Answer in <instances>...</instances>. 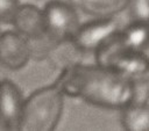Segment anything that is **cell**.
<instances>
[{"mask_svg": "<svg viewBox=\"0 0 149 131\" xmlns=\"http://www.w3.org/2000/svg\"><path fill=\"white\" fill-rule=\"evenodd\" d=\"M23 102L22 94L13 81H0V117L8 130H19Z\"/></svg>", "mask_w": 149, "mask_h": 131, "instance_id": "8", "label": "cell"}, {"mask_svg": "<svg viewBox=\"0 0 149 131\" xmlns=\"http://www.w3.org/2000/svg\"><path fill=\"white\" fill-rule=\"evenodd\" d=\"M76 9L94 17H111L128 7L129 0H68Z\"/></svg>", "mask_w": 149, "mask_h": 131, "instance_id": "9", "label": "cell"}, {"mask_svg": "<svg viewBox=\"0 0 149 131\" xmlns=\"http://www.w3.org/2000/svg\"><path fill=\"white\" fill-rule=\"evenodd\" d=\"M127 8L132 22L149 24V0H129Z\"/></svg>", "mask_w": 149, "mask_h": 131, "instance_id": "12", "label": "cell"}, {"mask_svg": "<svg viewBox=\"0 0 149 131\" xmlns=\"http://www.w3.org/2000/svg\"><path fill=\"white\" fill-rule=\"evenodd\" d=\"M43 12L47 37L56 44L70 42L80 27L77 9L69 1L51 0L44 6Z\"/></svg>", "mask_w": 149, "mask_h": 131, "instance_id": "3", "label": "cell"}, {"mask_svg": "<svg viewBox=\"0 0 149 131\" xmlns=\"http://www.w3.org/2000/svg\"><path fill=\"white\" fill-rule=\"evenodd\" d=\"M146 79H147V80H148V82H149V75H148V77H147Z\"/></svg>", "mask_w": 149, "mask_h": 131, "instance_id": "16", "label": "cell"}, {"mask_svg": "<svg viewBox=\"0 0 149 131\" xmlns=\"http://www.w3.org/2000/svg\"><path fill=\"white\" fill-rule=\"evenodd\" d=\"M134 86V97L132 103H147L149 99V82L146 78L132 80Z\"/></svg>", "mask_w": 149, "mask_h": 131, "instance_id": "13", "label": "cell"}, {"mask_svg": "<svg viewBox=\"0 0 149 131\" xmlns=\"http://www.w3.org/2000/svg\"><path fill=\"white\" fill-rule=\"evenodd\" d=\"M64 105V93L57 83L33 92L23 102L19 130L51 131L58 125Z\"/></svg>", "mask_w": 149, "mask_h": 131, "instance_id": "2", "label": "cell"}, {"mask_svg": "<svg viewBox=\"0 0 149 131\" xmlns=\"http://www.w3.org/2000/svg\"><path fill=\"white\" fill-rule=\"evenodd\" d=\"M106 67L112 68L130 80L142 79L149 75V58L144 52L121 48L111 57Z\"/></svg>", "mask_w": 149, "mask_h": 131, "instance_id": "6", "label": "cell"}, {"mask_svg": "<svg viewBox=\"0 0 149 131\" xmlns=\"http://www.w3.org/2000/svg\"><path fill=\"white\" fill-rule=\"evenodd\" d=\"M12 24L15 31L29 41L38 39L47 35L44 12L35 5H20L14 14Z\"/></svg>", "mask_w": 149, "mask_h": 131, "instance_id": "7", "label": "cell"}, {"mask_svg": "<svg viewBox=\"0 0 149 131\" xmlns=\"http://www.w3.org/2000/svg\"><path fill=\"white\" fill-rule=\"evenodd\" d=\"M64 94L80 97L90 104L123 109L133 102V81L112 68L74 64L68 66L55 81Z\"/></svg>", "mask_w": 149, "mask_h": 131, "instance_id": "1", "label": "cell"}, {"mask_svg": "<svg viewBox=\"0 0 149 131\" xmlns=\"http://www.w3.org/2000/svg\"><path fill=\"white\" fill-rule=\"evenodd\" d=\"M1 34H2V32H1V28H0V36H1Z\"/></svg>", "mask_w": 149, "mask_h": 131, "instance_id": "17", "label": "cell"}, {"mask_svg": "<svg viewBox=\"0 0 149 131\" xmlns=\"http://www.w3.org/2000/svg\"><path fill=\"white\" fill-rule=\"evenodd\" d=\"M19 6V0H0V22L12 23Z\"/></svg>", "mask_w": 149, "mask_h": 131, "instance_id": "14", "label": "cell"}, {"mask_svg": "<svg viewBox=\"0 0 149 131\" xmlns=\"http://www.w3.org/2000/svg\"><path fill=\"white\" fill-rule=\"evenodd\" d=\"M31 56L29 39L17 31H5L0 36V64L9 70L26 66Z\"/></svg>", "mask_w": 149, "mask_h": 131, "instance_id": "5", "label": "cell"}, {"mask_svg": "<svg viewBox=\"0 0 149 131\" xmlns=\"http://www.w3.org/2000/svg\"><path fill=\"white\" fill-rule=\"evenodd\" d=\"M121 31L120 22L111 17H98L80 26L71 42L83 52H95Z\"/></svg>", "mask_w": 149, "mask_h": 131, "instance_id": "4", "label": "cell"}, {"mask_svg": "<svg viewBox=\"0 0 149 131\" xmlns=\"http://www.w3.org/2000/svg\"><path fill=\"white\" fill-rule=\"evenodd\" d=\"M122 48L130 51L144 52L149 48V24L132 22L119 34Z\"/></svg>", "mask_w": 149, "mask_h": 131, "instance_id": "10", "label": "cell"}, {"mask_svg": "<svg viewBox=\"0 0 149 131\" xmlns=\"http://www.w3.org/2000/svg\"><path fill=\"white\" fill-rule=\"evenodd\" d=\"M121 124L128 131H149V104L130 103L121 109Z\"/></svg>", "mask_w": 149, "mask_h": 131, "instance_id": "11", "label": "cell"}, {"mask_svg": "<svg viewBox=\"0 0 149 131\" xmlns=\"http://www.w3.org/2000/svg\"><path fill=\"white\" fill-rule=\"evenodd\" d=\"M0 130H8L7 125L5 124V122L2 121V118H1V117H0Z\"/></svg>", "mask_w": 149, "mask_h": 131, "instance_id": "15", "label": "cell"}]
</instances>
